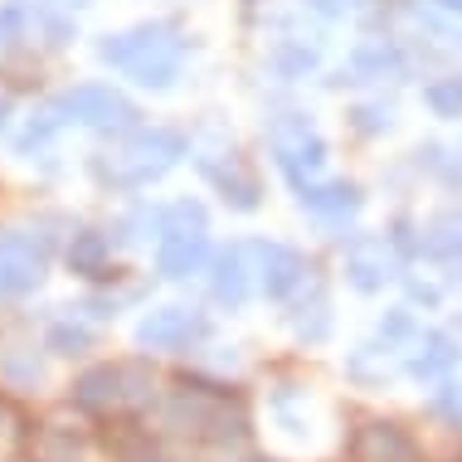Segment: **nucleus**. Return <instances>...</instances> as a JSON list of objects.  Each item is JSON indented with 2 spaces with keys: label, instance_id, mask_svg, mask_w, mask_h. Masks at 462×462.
Masks as SVG:
<instances>
[{
  "label": "nucleus",
  "instance_id": "obj_10",
  "mask_svg": "<svg viewBox=\"0 0 462 462\" xmlns=\"http://www.w3.org/2000/svg\"><path fill=\"white\" fill-rule=\"evenodd\" d=\"M248 254L258 258V268H254L258 292L273 297V302H287V297H292L297 287L307 282V263H302V254H292L287 244H254Z\"/></svg>",
  "mask_w": 462,
  "mask_h": 462
},
{
  "label": "nucleus",
  "instance_id": "obj_13",
  "mask_svg": "<svg viewBox=\"0 0 462 462\" xmlns=\"http://www.w3.org/2000/svg\"><path fill=\"white\" fill-rule=\"evenodd\" d=\"M117 370H122V414L152 419V409L161 404V394H166V380H161L156 360L152 356H127V360H117Z\"/></svg>",
  "mask_w": 462,
  "mask_h": 462
},
{
  "label": "nucleus",
  "instance_id": "obj_22",
  "mask_svg": "<svg viewBox=\"0 0 462 462\" xmlns=\"http://www.w3.org/2000/svg\"><path fill=\"white\" fill-rule=\"evenodd\" d=\"M302 205L321 219H346V215H356L360 199H356V190H346V185H331V190H302Z\"/></svg>",
  "mask_w": 462,
  "mask_h": 462
},
{
  "label": "nucleus",
  "instance_id": "obj_20",
  "mask_svg": "<svg viewBox=\"0 0 462 462\" xmlns=\"http://www.w3.org/2000/svg\"><path fill=\"white\" fill-rule=\"evenodd\" d=\"M69 122H73V117L64 112V103H49V107H40L30 122H24V132H20V142H15V146H20V156H34V152H44V146L54 142V136L64 132Z\"/></svg>",
  "mask_w": 462,
  "mask_h": 462
},
{
  "label": "nucleus",
  "instance_id": "obj_2",
  "mask_svg": "<svg viewBox=\"0 0 462 462\" xmlns=\"http://www.w3.org/2000/svg\"><path fill=\"white\" fill-rule=\"evenodd\" d=\"M180 156H185V136L171 127H152V132H132L127 142L103 152L93 161V176L112 190H142V185L166 176Z\"/></svg>",
  "mask_w": 462,
  "mask_h": 462
},
{
  "label": "nucleus",
  "instance_id": "obj_19",
  "mask_svg": "<svg viewBox=\"0 0 462 462\" xmlns=\"http://www.w3.org/2000/svg\"><path fill=\"white\" fill-rule=\"evenodd\" d=\"M390 351H380V346H360V351L346 356V380L356 384V390H390V380H394V370H390V360H384Z\"/></svg>",
  "mask_w": 462,
  "mask_h": 462
},
{
  "label": "nucleus",
  "instance_id": "obj_6",
  "mask_svg": "<svg viewBox=\"0 0 462 462\" xmlns=\"http://www.w3.org/2000/svg\"><path fill=\"white\" fill-rule=\"evenodd\" d=\"M59 103H64V112L73 122H83V127H97V132L136 127V107L117 88H107V83H79V88H69Z\"/></svg>",
  "mask_w": 462,
  "mask_h": 462
},
{
  "label": "nucleus",
  "instance_id": "obj_24",
  "mask_svg": "<svg viewBox=\"0 0 462 462\" xmlns=\"http://www.w3.org/2000/svg\"><path fill=\"white\" fill-rule=\"evenodd\" d=\"M30 414L20 409V399L15 394H5L0 390V443H15V448H24V439H30Z\"/></svg>",
  "mask_w": 462,
  "mask_h": 462
},
{
  "label": "nucleus",
  "instance_id": "obj_14",
  "mask_svg": "<svg viewBox=\"0 0 462 462\" xmlns=\"http://www.w3.org/2000/svg\"><path fill=\"white\" fill-rule=\"evenodd\" d=\"M44 346L34 351V346H0V390L5 394H40L44 380H49V365H44Z\"/></svg>",
  "mask_w": 462,
  "mask_h": 462
},
{
  "label": "nucleus",
  "instance_id": "obj_1",
  "mask_svg": "<svg viewBox=\"0 0 462 462\" xmlns=\"http://www.w3.org/2000/svg\"><path fill=\"white\" fill-rule=\"evenodd\" d=\"M185 49H190V40L180 34L176 20H152V24H136V30L107 34V40L97 44V59L112 69H122L132 83H142V88H171V83L180 79Z\"/></svg>",
  "mask_w": 462,
  "mask_h": 462
},
{
  "label": "nucleus",
  "instance_id": "obj_11",
  "mask_svg": "<svg viewBox=\"0 0 462 462\" xmlns=\"http://www.w3.org/2000/svg\"><path fill=\"white\" fill-rule=\"evenodd\" d=\"M64 263L73 278H83L88 287H107L122 278L117 263H112V234H103V229H73L69 248H64Z\"/></svg>",
  "mask_w": 462,
  "mask_h": 462
},
{
  "label": "nucleus",
  "instance_id": "obj_28",
  "mask_svg": "<svg viewBox=\"0 0 462 462\" xmlns=\"http://www.w3.org/2000/svg\"><path fill=\"white\" fill-rule=\"evenodd\" d=\"M229 462H282L278 453H254V448H244L239 457H229Z\"/></svg>",
  "mask_w": 462,
  "mask_h": 462
},
{
  "label": "nucleus",
  "instance_id": "obj_21",
  "mask_svg": "<svg viewBox=\"0 0 462 462\" xmlns=\"http://www.w3.org/2000/svg\"><path fill=\"white\" fill-rule=\"evenodd\" d=\"M414 341H419L414 307H394V311H384L380 327H374V346H380V351H409Z\"/></svg>",
  "mask_w": 462,
  "mask_h": 462
},
{
  "label": "nucleus",
  "instance_id": "obj_17",
  "mask_svg": "<svg viewBox=\"0 0 462 462\" xmlns=\"http://www.w3.org/2000/svg\"><path fill=\"white\" fill-rule=\"evenodd\" d=\"M40 346H44L49 356H59V360H83L88 351H97V331H93L83 317L64 311V317H49Z\"/></svg>",
  "mask_w": 462,
  "mask_h": 462
},
{
  "label": "nucleus",
  "instance_id": "obj_23",
  "mask_svg": "<svg viewBox=\"0 0 462 462\" xmlns=\"http://www.w3.org/2000/svg\"><path fill=\"white\" fill-rule=\"evenodd\" d=\"M429 414H433V419H443L448 429H457V433H462V380H443V384H433Z\"/></svg>",
  "mask_w": 462,
  "mask_h": 462
},
{
  "label": "nucleus",
  "instance_id": "obj_31",
  "mask_svg": "<svg viewBox=\"0 0 462 462\" xmlns=\"http://www.w3.org/2000/svg\"><path fill=\"white\" fill-rule=\"evenodd\" d=\"M10 462H34V457H24V453H20V457H10Z\"/></svg>",
  "mask_w": 462,
  "mask_h": 462
},
{
  "label": "nucleus",
  "instance_id": "obj_9",
  "mask_svg": "<svg viewBox=\"0 0 462 462\" xmlns=\"http://www.w3.org/2000/svg\"><path fill=\"white\" fill-rule=\"evenodd\" d=\"M93 448V433L83 423H59V419H34L30 439H24L20 453L34 457V462H83Z\"/></svg>",
  "mask_w": 462,
  "mask_h": 462
},
{
  "label": "nucleus",
  "instance_id": "obj_12",
  "mask_svg": "<svg viewBox=\"0 0 462 462\" xmlns=\"http://www.w3.org/2000/svg\"><path fill=\"white\" fill-rule=\"evenodd\" d=\"M209 268V239L205 229H166L156 239V273L171 282H185Z\"/></svg>",
  "mask_w": 462,
  "mask_h": 462
},
{
  "label": "nucleus",
  "instance_id": "obj_18",
  "mask_svg": "<svg viewBox=\"0 0 462 462\" xmlns=\"http://www.w3.org/2000/svg\"><path fill=\"white\" fill-rule=\"evenodd\" d=\"M287 327L302 346H321L327 336L336 331V311H331V297L321 287H311V297H302L292 311H287Z\"/></svg>",
  "mask_w": 462,
  "mask_h": 462
},
{
  "label": "nucleus",
  "instance_id": "obj_7",
  "mask_svg": "<svg viewBox=\"0 0 462 462\" xmlns=\"http://www.w3.org/2000/svg\"><path fill=\"white\" fill-rule=\"evenodd\" d=\"M69 409L83 414L88 423L122 414V370H117V360H93V365H83L79 374H73Z\"/></svg>",
  "mask_w": 462,
  "mask_h": 462
},
{
  "label": "nucleus",
  "instance_id": "obj_16",
  "mask_svg": "<svg viewBox=\"0 0 462 462\" xmlns=\"http://www.w3.org/2000/svg\"><path fill=\"white\" fill-rule=\"evenodd\" d=\"M390 278H394L390 244L365 239V244H356L351 254H346V282H351L356 292H380V287L390 282Z\"/></svg>",
  "mask_w": 462,
  "mask_h": 462
},
{
  "label": "nucleus",
  "instance_id": "obj_3",
  "mask_svg": "<svg viewBox=\"0 0 462 462\" xmlns=\"http://www.w3.org/2000/svg\"><path fill=\"white\" fill-rule=\"evenodd\" d=\"M209 311L199 307H152L136 321V346L152 356H190L209 341Z\"/></svg>",
  "mask_w": 462,
  "mask_h": 462
},
{
  "label": "nucleus",
  "instance_id": "obj_5",
  "mask_svg": "<svg viewBox=\"0 0 462 462\" xmlns=\"http://www.w3.org/2000/svg\"><path fill=\"white\" fill-rule=\"evenodd\" d=\"M346 462H429L419 433L399 419H365L346 433Z\"/></svg>",
  "mask_w": 462,
  "mask_h": 462
},
{
  "label": "nucleus",
  "instance_id": "obj_27",
  "mask_svg": "<svg viewBox=\"0 0 462 462\" xmlns=\"http://www.w3.org/2000/svg\"><path fill=\"white\" fill-rule=\"evenodd\" d=\"M409 302L439 307V287H429V282H414V278H409Z\"/></svg>",
  "mask_w": 462,
  "mask_h": 462
},
{
  "label": "nucleus",
  "instance_id": "obj_25",
  "mask_svg": "<svg viewBox=\"0 0 462 462\" xmlns=\"http://www.w3.org/2000/svg\"><path fill=\"white\" fill-rule=\"evenodd\" d=\"M423 103L439 112V117H457V112H462V79L429 83V88H423Z\"/></svg>",
  "mask_w": 462,
  "mask_h": 462
},
{
  "label": "nucleus",
  "instance_id": "obj_32",
  "mask_svg": "<svg viewBox=\"0 0 462 462\" xmlns=\"http://www.w3.org/2000/svg\"><path fill=\"white\" fill-rule=\"evenodd\" d=\"M448 462H462V457H448Z\"/></svg>",
  "mask_w": 462,
  "mask_h": 462
},
{
  "label": "nucleus",
  "instance_id": "obj_26",
  "mask_svg": "<svg viewBox=\"0 0 462 462\" xmlns=\"http://www.w3.org/2000/svg\"><path fill=\"white\" fill-rule=\"evenodd\" d=\"M20 30H24V5L20 0H5V5H0V49L10 40H20Z\"/></svg>",
  "mask_w": 462,
  "mask_h": 462
},
{
  "label": "nucleus",
  "instance_id": "obj_30",
  "mask_svg": "<svg viewBox=\"0 0 462 462\" xmlns=\"http://www.w3.org/2000/svg\"><path fill=\"white\" fill-rule=\"evenodd\" d=\"M443 5H448V10H462V0H443Z\"/></svg>",
  "mask_w": 462,
  "mask_h": 462
},
{
  "label": "nucleus",
  "instance_id": "obj_8",
  "mask_svg": "<svg viewBox=\"0 0 462 462\" xmlns=\"http://www.w3.org/2000/svg\"><path fill=\"white\" fill-rule=\"evenodd\" d=\"M462 365V341L453 331H419V341L404 351V374L414 384H443Z\"/></svg>",
  "mask_w": 462,
  "mask_h": 462
},
{
  "label": "nucleus",
  "instance_id": "obj_29",
  "mask_svg": "<svg viewBox=\"0 0 462 462\" xmlns=\"http://www.w3.org/2000/svg\"><path fill=\"white\" fill-rule=\"evenodd\" d=\"M5 117H10V97L0 93V132H5Z\"/></svg>",
  "mask_w": 462,
  "mask_h": 462
},
{
  "label": "nucleus",
  "instance_id": "obj_15",
  "mask_svg": "<svg viewBox=\"0 0 462 462\" xmlns=\"http://www.w3.org/2000/svg\"><path fill=\"white\" fill-rule=\"evenodd\" d=\"M248 248H224L209 258V292L224 311H239L248 302V287H254V268L244 263Z\"/></svg>",
  "mask_w": 462,
  "mask_h": 462
},
{
  "label": "nucleus",
  "instance_id": "obj_4",
  "mask_svg": "<svg viewBox=\"0 0 462 462\" xmlns=\"http://www.w3.org/2000/svg\"><path fill=\"white\" fill-rule=\"evenodd\" d=\"M54 239L44 229H0V297H30L44 282Z\"/></svg>",
  "mask_w": 462,
  "mask_h": 462
}]
</instances>
